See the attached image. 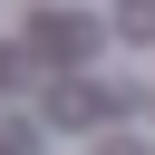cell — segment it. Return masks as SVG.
I'll list each match as a JSON object with an SVG mask.
<instances>
[{"label": "cell", "mask_w": 155, "mask_h": 155, "mask_svg": "<svg viewBox=\"0 0 155 155\" xmlns=\"http://www.w3.org/2000/svg\"><path fill=\"white\" fill-rule=\"evenodd\" d=\"M29 48H48V58H78V48H97V29H87V19H58V10H39Z\"/></svg>", "instance_id": "cell-1"}, {"label": "cell", "mask_w": 155, "mask_h": 155, "mask_svg": "<svg viewBox=\"0 0 155 155\" xmlns=\"http://www.w3.org/2000/svg\"><path fill=\"white\" fill-rule=\"evenodd\" d=\"M116 29L126 39H155V0H116Z\"/></svg>", "instance_id": "cell-2"}, {"label": "cell", "mask_w": 155, "mask_h": 155, "mask_svg": "<svg viewBox=\"0 0 155 155\" xmlns=\"http://www.w3.org/2000/svg\"><path fill=\"white\" fill-rule=\"evenodd\" d=\"M97 155H155V136H107Z\"/></svg>", "instance_id": "cell-3"}]
</instances>
